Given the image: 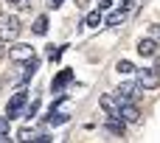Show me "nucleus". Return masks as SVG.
I'll use <instances>...</instances> for the list:
<instances>
[{
    "label": "nucleus",
    "mask_w": 160,
    "mask_h": 143,
    "mask_svg": "<svg viewBox=\"0 0 160 143\" xmlns=\"http://www.w3.org/2000/svg\"><path fill=\"white\" fill-rule=\"evenodd\" d=\"M45 31H48V17H37V20H34V34L42 37Z\"/></svg>",
    "instance_id": "nucleus-14"
},
{
    "label": "nucleus",
    "mask_w": 160,
    "mask_h": 143,
    "mask_svg": "<svg viewBox=\"0 0 160 143\" xmlns=\"http://www.w3.org/2000/svg\"><path fill=\"white\" fill-rule=\"evenodd\" d=\"M31 56H34V48L25 45V42H17L14 48H8V59L11 62H28Z\"/></svg>",
    "instance_id": "nucleus-4"
},
{
    "label": "nucleus",
    "mask_w": 160,
    "mask_h": 143,
    "mask_svg": "<svg viewBox=\"0 0 160 143\" xmlns=\"http://www.w3.org/2000/svg\"><path fill=\"white\" fill-rule=\"evenodd\" d=\"M25 101H28V93H25V90H17V93L11 96V101L6 104V118H8V121H11V118H17V115L22 112Z\"/></svg>",
    "instance_id": "nucleus-2"
},
{
    "label": "nucleus",
    "mask_w": 160,
    "mask_h": 143,
    "mask_svg": "<svg viewBox=\"0 0 160 143\" xmlns=\"http://www.w3.org/2000/svg\"><path fill=\"white\" fill-rule=\"evenodd\" d=\"M90 28H96V25H101V11H90L87 14V20H84Z\"/></svg>",
    "instance_id": "nucleus-15"
},
{
    "label": "nucleus",
    "mask_w": 160,
    "mask_h": 143,
    "mask_svg": "<svg viewBox=\"0 0 160 143\" xmlns=\"http://www.w3.org/2000/svg\"><path fill=\"white\" fill-rule=\"evenodd\" d=\"M138 53H141V56H146V59H149V56H155V53H158V42H155L152 37L141 39V42H138Z\"/></svg>",
    "instance_id": "nucleus-9"
},
{
    "label": "nucleus",
    "mask_w": 160,
    "mask_h": 143,
    "mask_svg": "<svg viewBox=\"0 0 160 143\" xmlns=\"http://www.w3.org/2000/svg\"><path fill=\"white\" fill-rule=\"evenodd\" d=\"M115 70H118L121 76H129V73H135V65H132V62H127V59H121V62L115 65Z\"/></svg>",
    "instance_id": "nucleus-12"
},
{
    "label": "nucleus",
    "mask_w": 160,
    "mask_h": 143,
    "mask_svg": "<svg viewBox=\"0 0 160 143\" xmlns=\"http://www.w3.org/2000/svg\"><path fill=\"white\" fill-rule=\"evenodd\" d=\"M48 6H51V8H59V6H62V0H51Z\"/></svg>",
    "instance_id": "nucleus-20"
},
{
    "label": "nucleus",
    "mask_w": 160,
    "mask_h": 143,
    "mask_svg": "<svg viewBox=\"0 0 160 143\" xmlns=\"http://www.w3.org/2000/svg\"><path fill=\"white\" fill-rule=\"evenodd\" d=\"M152 39L160 42V25H152Z\"/></svg>",
    "instance_id": "nucleus-19"
},
{
    "label": "nucleus",
    "mask_w": 160,
    "mask_h": 143,
    "mask_svg": "<svg viewBox=\"0 0 160 143\" xmlns=\"http://www.w3.org/2000/svg\"><path fill=\"white\" fill-rule=\"evenodd\" d=\"M118 115H121V118H124L127 124H138V121H141V112H138V107H132L129 101H124V104H121Z\"/></svg>",
    "instance_id": "nucleus-7"
},
{
    "label": "nucleus",
    "mask_w": 160,
    "mask_h": 143,
    "mask_svg": "<svg viewBox=\"0 0 160 143\" xmlns=\"http://www.w3.org/2000/svg\"><path fill=\"white\" fill-rule=\"evenodd\" d=\"M70 79H73V70H62V73L53 79V93H59V90H62V87H65Z\"/></svg>",
    "instance_id": "nucleus-10"
},
{
    "label": "nucleus",
    "mask_w": 160,
    "mask_h": 143,
    "mask_svg": "<svg viewBox=\"0 0 160 143\" xmlns=\"http://www.w3.org/2000/svg\"><path fill=\"white\" fill-rule=\"evenodd\" d=\"M34 135H31V129L25 126V129H20V135H17V141H31Z\"/></svg>",
    "instance_id": "nucleus-18"
},
{
    "label": "nucleus",
    "mask_w": 160,
    "mask_h": 143,
    "mask_svg": "<svg viewBox=\"0 0 160 143\" xmlns=\"http://www.w3.org/2000/svg\"><path fill=\"white\" fill-rule=\"evenodd\" d=\"M112 135H124V129H127V121L121 118V115H107V124H104Z\"/></svg>",
    "instance_id": "nucleus-8"
},
{
    "label": "nucleus",
    "mask_w": 160,
    "mask_h": 143,
    "mask_svg": "<svg viewBox=\"0 0 160 143\" xmlns=\"http://www.w3.org/2000/svg\"><path fill=\"white\" fill-rule=\"evenodd\" d=\"M17 37H20V20L17 17H0V39L14 42Z\"/></svg>",
    "instance_id": "nucleus-1"
},
{
    "label": "nucleus",
    "mask_w": 160,
    "mask_h": 143,
    "mask_svg": "<svg viewBox=\"0 0 160 143\" xmlns=\"http://www.w3.org/2000/svg\"><path fill=\"white\" fill-rule=\"evenodd\" d=\"M59 56H62V48H51V51H48V59H51V62H56Z\"/></svg>",
    "instance_id": "nucleus-17"
},
{
    "label": "nucleus",
    "mask_w": 160,
    "mask_h": 143,
    "mask_svg": "<svg viewBox=\"0 0 160 143\" xmlns=\"http://www.w3.org/2000/svg\"><path fill=\"white\" fill-rule=\"evenodd\" d=\"M155 70H158V73H160V59H158V62H155Z\"/></svg>",
    "instance_id": "nucleus-22"
},
{
    "label": "nucleus",
    "mask_w": 160,
    "mask_h": 143,
    "mask_svg": "<svg viewBox=\"0 0 160 143\" xmlns=\"http://www.w3.org/2000/svg\"><path fill=\"white\" fill-rule=\"evenodd\" d=\"M115 96H118L121 104H124V101H135V98L141 96V84H132V81H129V84H121V87L115 90Z\"/></svg>",
    "instance_id": "nucleus-5"
},
{
    "label": "nucleus",
    "mask_w": 160,
    "mask_h": 143,
    "mask_svg": "<svg viewBox=\"0 0 160 143\" xmlns=\"http://www.w3.org/2000/svg\"><path fill=\"white\" fill-rule=\"evenodd\" d=\"M0 141H8V118H0Z\"/></svg>",
    "instance_id": "nucleus-16"
},
{
    "label": "nucleus",
    "mask_w": 160,
    "mask_h": 143,
    "mask_svg": "<svg viewBox=\"0 0 160 143\" xmlns=\"http://www.w3.org/2000/svg\"><path fill=\"white\" fill-rule=\"evenodd\" d=\"M98 107H101L107 115H118L121 101H118V96H101V98H98Z\"/></svg>",
    "instance_id": "nucleus-6"
},
{
    "label": "nucleus",
    "mask_w": 160,
    "mask_h": 143,
    "mask_svg": "<svg viewBox=\"0 0 160 143\" xmlns=\"http://www.w3.org/2000/svg\"><path fill=\"white\" fill-rule=\"evenodd\" d=\"M45 121H48L51 126H59V124H65V121H68V112H53V110H51Z\"/></svg>",
    "instance_id": "nucleus-11"
},
{
    "label": "nucleus",
    "mask_w": 160,
    "mask_h": 143,
    "mask_svg": "<svg viewBox=\"0 0 160 143\" xmlns=\"http://www.w3.org/2000/svg\"><path fill=\"white\" fill-rule=\"evenodd\" d=\"M138 73V84H141V90H155L160 84V76L155 67H143V70H135Z\"/></svg>",
    "instance_id": "nucleus-3"
},
{
    "label": "nucleus",
    "mask_w": 160,
    "mask_h": 143,
    "mask_svg": "<svg viewBox=\"0 0 160 143\" xmlns=\"http://www.w3.org/2000/svg\"><path fill=\"white\" fill-rule=\"evenodd\" d=\"M8 3H20V0H8Z\"/></svg>",
    "instance_id": "nucleus-23"
},
{
    "label": "nucleus",
    "mask_w": 160,
    "mask_h": 143,
    "mask_svg": "<svg viewBox=\"0 0 160 143\" xmlns=\"http://www.w3.org/2000/svg\"><path fill=\"white\" fill-rule=\"evenodd\" d=\"M3 45H6V42H3V39H0V59H3V56H6V48H3Z\"/></svg>",
    "instance_id": "nucleus-21"
},
{
    "label": "nucleus",
    "mask_w": 160,
    "mask_h": 143,
    "mask_svg": "<svg viewBox=\"0 0 160 143\" xmlns=\"http://www.w3.org/2000/svg\"><path fill=\"white\" fill-rule=\"evenodd\" d=\"M124 17H127V8H118V11H112V14L107 17V25H118Z\"/></svg>",
    "instance_id": "nucleus-13"
}]
</instances>
